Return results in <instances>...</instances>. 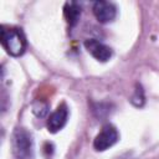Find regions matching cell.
<instances>
[{"label": "cell", "mask_w": 159, "mask_h": 159, "mask_svg": "<svg viewBox=\"0 0 159 159\" xmlns=\"http://www.w3.org/2000/svg\"><path fill=\"white\" fill-rule=\"evenodd\" d=\"M1 45L6 52L11 56H21L26 48V40L20 29L16 27H1Z\"/></svg>", "instance_id": "6da1fadb"}, {"label": "cell", "mask_w": 159, "mask_h": 159, "mask_svg": "<svg viewBox=\"0 0 159 159\" xmlns=\"http://www.w3.org/2000/svg\"><path fill=\"white\" fill-rule=\"evenodd\" d=\"M12 153L16 159L34 158V140L32 135L25 128H16L11 135Z\"/></svg>", "instance_id": "7a4b0ae2"}, {"label": "cell", "mask_w": 159, "mask_h": 159, "mask_svg": "<svg viewBox=\"0 0 159 159\" xmlns=\"http://www.w3.org/2000/svg\"><path fill=\"white\" fill-rule=\"evenodd\" d=\"M118 140V132L112 124H106L102 130L96 135L93 140V148L97 152H103L112 145H114Z\"/></svg>", "instance_id": "3957f363"}, {"label": "cell", "mask_w": 159, "mask_h": 159, "mask_svg": "<svg viewBox=\"0 0 159 159\" xmlns=\"http://www.w3.org/2000/svg\"><path fill=\"white\" fill-rule=\"evenodd\" d=\"M68 118V108L65 103H61L48 117L47 119V129L51 133H57L61 130Z\"/></svg>", "instance_id": "277c9868"}, {"label": "cell", "mask_w": 159, "mask_h": 159, "mask_svg": "<svg viewBox=\"0 0 159 159\" xmlns=\"http://www.w3.org/2000/svg\"><path fill=\"white\" fill-rule=\"evenodd\" d=\"M92 10H93L96 19L102 24H107V22L113 21L116 15H117L116 6L108 1H96L93 4Z\"/></svg>", "instance_id": "5b68a950"}, {"label": "cell", "mask_w": 159, "mask_h": 159, "mask_svg": "<svg viewBox=\"0 0 159 159\" xmlns=\"http://www.w3.org/2000/svg\"><path fill=\"white\" fill-rule=\"evenodd\" d=\"M84 47L96 60H98L101 62H106L112 57V50L107 45L94 40V39L86 40L84 41Z\"/></svg>", "instance_id": "8992f818"}, {"label": "cell", "mask_w": 159, "mask_h": 159, "mask_svg": "<svg viewBox=\"0 0 159 159\" xmlns=\"http://www.w3.org/2000/svg\"><path fill=\"white\" fill-rule=\"evenodd\" d=\"M63 14H65V17H66V21L68 22V25L71 27H73L77 25V22L80 20L81 6L75 1H68L63 6Z\"/></svg>", "instance_id": "52a82bcc"}, {"label": "cell", "mask_w": 159, "mask_h": 159, "mask_svg": "<svg viewBox=\"0 0 159 159\" xmlns=\"http://www.w3.org/2000/svg\"><path fill=\"white\" fill-rule=\"evenodd\" d=\"M130 102L135 106V107H142L144 104V91L142 88L140 84H137L135 86V91L130 98Z\"/></svg>", "instance_id": "ba28073f"}, {"label": "cell", "mask_w": 159, "mask_h": 159, "mask_svg": "<svg viewBox=\"0 0 159 159\" xmlns=\"http://www.w3.org/2000/svg\"><path fill=\"white\" fill-rule=\"evenodd\" d=\"M32 112L37 116V117H43L47 112H48V106L41 101H37L32 104Z\"/></svg>", "instance_id": "9c48e42d"}]
</instances>
